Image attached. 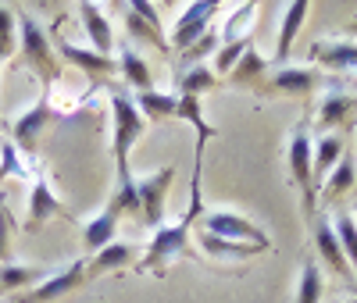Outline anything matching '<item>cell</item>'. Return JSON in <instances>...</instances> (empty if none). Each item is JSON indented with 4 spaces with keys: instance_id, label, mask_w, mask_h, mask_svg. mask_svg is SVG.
Listing matches in <instances>:
<instances>
[{
    "instance_id": "cell-18",
    "label": "cell",
    "mask_w": 357,
    "mask_h": 303,
    "mask_svg": "<svg viewBox=\"0 0 357 303\" xmlns=\"http://www.w3.org/2000/svg\"><path fill=\"white\" fill-rule=\"evenodd\" d=\"M321 82V72L318 68H304V65H286L272 75V89L279 93H293V97H307L311 89Z\"/></svg>"
},
{
    "instance_id": "cell-10",
    "label": "cell",
    "mask_w": 357,
    "mask_h": 303,
    "mask_svg": "<svg viewBox=\"0 0 357 303\" xmlns=\"http://www.w3.org/2000/svg\"><path fill=\"white\" fill-rule=\"evenodd\" d=\"M307 228H311V235H314V250H318V257L325 261V267H329L333 275H340L347 286H357L354 271H350V264H347V257H343V247H340V235H336L333 222L325 218V215H314V222H311Z\"/></svg>"
},
{
    "instance_id": "cell-7",
    "label": "cell",
    "mask_w": 357,
    "mask_h": 303,
    "mask_svg": "<svg viewBox=\"0 0 357 303\" xmlns=\"http://www.w3.org/2000/svg\"><path fill=\"white\" fill-rule=\"evenodd\" d=\"M200 232L218 235V239H229V242H254V247H261V250L272 247V242H268V235H264L247 215H240V210H207L204 222H200Z\"/></svg>"
},
{
    "instance_id": "cell-17",
    "label": "cell",
    "mask_w": 357,
    "mask_h": 303,
    "mask_svg": "<svg viewBox=\"0 0 357 303\" xmlns=\"http://www.w3.org/2000/svg\"><path fill=\"white\" fill-rule=\"evenodd\" d=\"M136 261V247H129V242H111V247H104L100 254H93L86 261V279H100V275H111V271H122Z\"/></svg>"
},
{
    "instance_id": "cell-35",
    "label": "cell",
    "mask_w": 357,
    "mask_h": 303,
    "mask_svg": "<svg viewBox=\"0 0 357 303\" xmlns=\"http://www.w3.org/2000/svg\"><path fill=\"white\" fill-rule=\"evenodd\" d=\"M254 11H257L254 4H240V8H236V11H232V18L225 22V33H222V43H236V40H243V36H240V25H247ZM250 36H254V33H250Z\"/></svg>"
},
{
    "instance_id": "cell-13",
    "label": "cell",
    "mask_w": 357,
    "mask_h": 303,
    "mask_svg": "<svg viewBox=\"0 0 357 303\" xmlns=\"http://www.w3.org/2000/svg\"><path fill=\"white\" fill-rule=\"evenodd\" d=\"M57 54H61L68 65H75L79 72H86L89 79H107V75H114V57H104V54H97V50H82V47H75V43H68V40H57Z\"/></svg>"
},
{
    "instance_id": "cell-29",
    "label": "cell",
    "mask_w": 357,
    "mask_h": 303,
    "mask_svg": "<svg viewBox=\"0 0 357 303\" xmlns=\"http://www.w3.org/2000/svg\"><path fill=\"white\" fill-rule=\"evenodd\" d=\"M33 168H36V164H29L25 154H22L11 139L0 143V182H4V178H22V182H29V171H33Z\"/></svg>"
},
{
    "instance_id": "cell-11",
    "label": "cell",
    "mask_w": 357,
    "mask_h": 303,
    "mask_svg": "<svg viewBox=\"0 0 357 303\" xmlns=\"http://www.w3.org/2000/svg\"><path fill=\"white\" fill-rule=\"evenodd\" d=\"M215 15H218V4H211V0H204V4H190L183 11V18H175V25H172V47L186 54L193 43H200L207 33H211Z\"/></svg>"
},
{
    "instance_id": "cell-31",
    "label": "cell",
    "mask_w": 357,
    "mask_h": 303,
    "mask_svg": "<svg viewBox=\"0 0 357 303\" xmlns=\"http://www.w3.org/2000/svg\"><path fill=\"white\" fill-rule=\"evenodd\" d=\"M126 25H129V33H132V40H143V43H151V47H158L161 54H168V36L161 33V29H154L146 18H139L129 4H126Z\"/></svg>"
},
{
    "instance_id": "cell-33",
    "label": "cell",
    "mask_w": 357,
    "mask_h": 303,
    "mask_svg": "<svg viewBox=\"0 0 357 303\" xmlns=\"http://www.w3.org/2000/svg\"><path fill=\"white\" fill-rule=\"evenodd\" d=\"M250 43H254V36H243V40H236V43H222L218 47V54H215V65H211V72L222 79H229V72L236 68V65H240V57L250 50Z\"/></svg>"
},
{
    "instance_id": "cell-1",
    "label": "cell",
    "mask_w": 357,
    "mask_h": 303,
    "mask_svg": "<svg viewBox=\"0 0 357 303\" xmlns=\"http://www.w3.org/2000/svg\"><path fill=\"white\" fill-rule=\"evenodd\" d=\"M204 139H197V161H193V178H190V207L178 215V222L172 225H161L151 239V250L139 257V271H154V275H165V267L178 257H190V232H193V222L200 218V161H204Z\"/></svg>"
},
{
    "instance_id": "cell-32",
    "label": "cell",
    "mask_w": 357,
    "mask_h": 303,
    "mask_svg": "<svg viewBox=\"0 0 357 303\" xmlns=\"http://www.w3.org/2000/svg\"><path fill=\"white\" fill-rule=\"evenodd\" d=\"M264 68H268V61L250 47V50L240 57V65H236V68L229 72V82H232V86H254V82L264 75Z\"/></svg>"
},
{
    "instance_id": "cell-28",
    "label": "cell",
    "mask_w": 357,
    "mask_h": 303,
    "mask_svg": "<svg viewBox=\"0 0 357 303\" xmlns=\"http://www.w3.org/2000/svg\"><path fill=\"white\" fill-rule=\"evenodd\" d=\"M139 114L151 121V118H172L175 107H178V93H158V89H151V93H132Z\"/></svg>"
},
{
    "instance_id": "cell-2",
    "label": "cell",
    "mask_w": 357,
    "mask_h": 303,
    "mask_svg": "<svg viewBox=\"0 0 357 303\" xmlns=\"http://www.w3.org/2000/svg\"><path fill=\"white\" fill-rule=\"evenodd\" d=\"M143 132H146V118L139 114L132 93H126V89H111V154H114V175H118L114 189H129L132 186L129 154H132V146L143 139Z\"/></svg>"
},
{
    "instance_id": "cell-16",
    "label": "cell",
    "mask_w": 357,
    "mask_h": 303,
    "mask_svg": "<svg viewBox=\"0 0 357 303\" xmlns=\"http://www.w3.org/2000/svg\"><path fill=\"white\" fill-rule=\"evenodd\" d=\"M118 75H122L136 93H151L154 89V75H151V65L136 54L132 43H122L118 47Z\"/></svg>"
},
{
    "instance_id": "cell-5",
    "label": "cell",
    "mask_w": 357,
    "mask_h": 303,
    "mask_svg": "<svg viewBox=\"0 0 357 303\" xmlns=\"http://www.w3.org/2000/svg\"><path fill=\"white\" fill-rule=\"evenodd\" d=\"M122 215H136V189L132 186L129 189H114L107 207L82 225V247H86V254H100L104 247H111Z\"/></svg>"
},
{
    "instance_id": "cell-8",
    "label": "cell",
    "mask_w": 357,
    "mask_h": 303,
    "mask_svg": "<svg viewBox=\"0 0 357 303\" xmlns=\"http://www.w3.org/2000/svg\"><path fill=\"white\" fill-rule=\"evenodd\" d=\"M86 282H89V279H86V261H72V264H65L61 271H50L40 286L18 293L15 303H54V300L75 293V289L86 286Z\"/></svg>"
},
{
    "instance_id": "cell-24",
    "label": "cell",
    "mask_w": 357,
    "mask_h": 303,
    "mask_svg": "<svg viewBox=\"0 0 357 303\" xmlns=\"http://www.w3.org/2000/svg\"><path fill=\"white\" fill-rule=\"evenodd\" d=\"M357 186V161L350 157V154H343V161L325 175V193H321V200L325 203H333V200H340L343 193H350Z\"/></svg>"
},
{
    "instance_id": "cell-3",
    "label": "cell",
    "mask_w": 357,
    "mask_h": 303,
    "mask_svg": "<svg viewBox=\"0 0 357 303\" xmlns=\"http://www.w3.org/2000/svg\"><path fill=\"white\" fill-rule=\"evenodd\" d=\"M286 164H289V175L296 182V193H301V210L311 225L318 215V182H314V143H311V132L304 125L293 129V136L286 143Z\"/></svg>"
},
{
    "instance_id": "cell-25",
    "label": "cell",
    "mask_w": 357,
    "mask_h": 303,
    "mask_svg": "<svg viewBox=\"0 0 357 303\" xmlns=\"http://www.w3.org/2000/svg\"><path fill=\"white\" fill-rule=\"evenodd\" d=\"M175 118H178V121H190V125L197 129V139H204V143H211V139L218 136V129L204 118V104H200V97H178Z\"/></svg>"
},
{
    "instance_id": "cell-23",
    "label": "cell",
    "mask_w": 357,
    "mask_h": 303,
    "mask_svg": "<svg viewBox=\"0 0 357 303\" xmlns=\"http://www.w3.org/2000/svg\"><path fill=\"white\" fill-rule=\"evenodd\" d=\"M200 247H204L207 257H215V261H247L254 254H264L261 247H254V242H229V239L207 235V232H200Z\"/></svg>"
},
{
    "instance_id": "cell-6",
    "label": "cell",
    "mask_w": 357,
    "mask_h": 303,
    "mask_svg": "<svg viewBox=\"0 0 357 303\" xmlns=\"http://www.w3.org/2000/svg\"><path fill=\"white\" fill-rule=\"evenodd\" d=\"M172 178H175V168L172 164H165L158 171H146V175H132L136 218L143 225H151L154 232L161 228V218H165V200H168V189H172Z\"/></svg>"
},
{
    "instance_id": "cell-22",
    "label": "cell",
    "mask_w": 357,
    "mask_h": 303,
    "mask_svg": "<svg viewBox=\"0 0 357 303\" xmlns=\"http://www.w3.org/2000/svg\"><path fill=\"white\" fill-rule=\"evenodd\" d=\"M343 154H347L343 136H336V132H321V136L314 139V182L329 175V171L343 161Z\"/></svg>"
},
{
    "instance_id": "cell-4",
    "label": "cell",
    "mask_w": 357,
    "mask_h": 303,
    "mask_svg": "<svg viewBox=\"0 0 357 303\" xmlns=\"http://www.w3.org/2000/svg\"><path fill=\"white\" fill-rule=\"evenodd\" d=\"M18 43H22V57H25V65L36 72L40 86H54L57 75H61V65L54 61V43L50 36L43 33V25L33 18V15H22L18 18Z\"/></svg>"
},
{
    "instance_id": "cell-14",
    "label": "cell",
    "mask_w": 357,
    "mask_h": 303,
    "mask_svg": "<svg viewBox=\"0 0 357 303\" xmlns=\"http://www.w3.org/2000/svg\"><path fill=\"white\" fill-rule=\"evenodd\" d=\"M79 18H82V29H86L89 43H93V50L104 54V57H111V50H114V33H111V22L104 18V8L93 4V0H86V4H79Z\"/></svg>"
},
{
    "instance_id": "cell-27",
    "label": "cell",
    "mask_w": 357,
    "mask_h": 303,
    "mask_svg": "<svg viewBox=\"0 0 357 303\" xmlns=\"http://www.w3.org/2000/svg\"><path fill=\"white\" fill-rule=\"evenodd\" d=\"M321 289H325V275L314 261L301 264V279H296V296L293 303H321Z\"/></svg>"
},
{
    "instance_id": "cell-15",
    "label": "cell",
    "mask_w": 357,
    "mask_h": 303,
    "mask_svg": "<svg viewBox=\"0 0 357 303\" xmlns=\"http://www.w3.org/2000/svg\"><path fill=\"white\" fill-rule=\"evenodd\" d=\"M311 61L314 68H343V72H357V43H343V40H321L311 43Z\"/></svg>"
},
{
    "instance_id": "cell-12",
    "label": "cell",
    "mask_w": 357,
    "mask_h": 303,
    "mask_svg": "<svg viewBox=\"0 0 357 303\" xmlns=\"http://www.w3.org/2000/svg\"><path fill=\"white\" fill-rule=\"evenodd\" d=\"M65 203L54 196L50 182L43 178V171L33 175V189H29V210H25V232H40L50 218H61Z\"/></svg>"
},
{
    "instance_id": "cell-37",
    "label": "cell",
    "mask_w": 357,
    "mask_h": 303,
    "mask_svg": "<svg viewBox=\"0 0 357 303\" xmlns=\"http://www.w3.org/2000/svg\"><path fill=\"white\" fill-rule=\"evenodd\" d=\"M354 218H357V215H354Z\"/></svg>"
},
{
    "instance_id": "cell-9",
    "label": "cell",
    "mask_w": 357,
    "mask_h": 303,
    "mask_svg": "<svg viewBox=\"0 0 357 303\" xmlns=\"http://www.w3.org/2000/svg\"><path fill=\"white\" fill-rule=\"evenodd\" d=\"M50 118H54V107H50V89L43 86L40 100H36L33 107H29V111H22V114L15 118V125H11V143L22 150L25 157L36 150V139H40V132L50 125Z\"/></svg>"
},
{
    "instance_id": "cell-21",
    "label": "cell",
    "mask_w": 357,
    "mask_h": 303,
    "mask_svg": "<svg viewBox=\"0 0 357 303\" xmlns=\"http://www.w3.org/2000/svg\"><path fill=\"white\" fill-rule=\"evenodd\" d=\"M357 107V100L350 93H340V89H333V93H325L321 104H318V129H340L343 121L350 118V111Z\"/></svg>"
},
{
    "instance_id": "cell-34",
    "label": "cell",
    "mask_w": 357,
    "mask_h": 303,
    "mask_svg": "<svg viewBox=\"0 0 357 303\" xmlns=\"http://www.w3.org/2000/svg\"><path fill=\"white\" fill-rule=\"evenodd\" d=\"M15 47H18V15L8 4H0V65L15 54Z\"/></svg>"
},
{
    "instance_id": "cell-26",
    "label": "cell",
    "mask_w": 357,
    "mask_h": 303,
    "mask_svg": "<svg viewBox=\"0 0 357 303\" xmlns=\"http://www.w3.org/2000/svg\"><path fill=\"white\" fill-rule=\"evenodd\" d=\"M218 86V75L211 72V65H190L178 75V97H204Z\"/></svg>"
},
{
    "instance_id": "cell-30",
    "label": "cell",
    "mask_w": 357,
    "mask_h": 303,
    "mask_svg": "<svg viewBox=\"0 0 357 303\" xmlns=\"http://www.w3.org/2000/svg\"><path fill=\"white\" fill-rule=\"evenodd\" d=\"M333 228H336V235H340L343 257H347L354 279H357V218H354V215H336V218H333Z\"/></svg>"
},
{
    "instance_id": "cell-36",
    "label": "cell",
    "mask_w": 357,
    "mask_h": 303,
    "mask_svg": "<svg viewBox=\"0 0 357 303\" xmlns=\"http://www.w3.org/2000/svg\"><path fill=\"white\" fill-rule=\"evenodd\" d=\"M8 242H11V215L0 200V264H8Z\"/></svg>"
},
{
    "instance_id": "cell-19",
    "label": "cell",
    "mask_w": 357,
    "mask_h": 303,
    "mask_svg": "<svg viewBox=\"0 0 357 303\" xmlns=\"http://www.w3.org/2000/svg\"><path fill=\"white\" fill-rule=\"evenodd\" d=\"M307 11H311L307 0H293V4L282 11V25H279V36H275V61H279V65L289 57L293 40H296V33H301V25H304Z\"/></svg>"
},
{
    "instance_id": "cell-20",
    "label": "cell",
    "mask_w": 357,
    "mask_h": 303,
    "mask_svg": "<svg viewBox=\"0 0 357 303\" xmlns=\"http://www.w3.org/2000/svg\"><path fill=\"white\" fill-rule=\"evenodd\" d=\"M50 275L47 267L40 264H0V293H25V289H33L40 286L43 279Z\"/></svg>"
}]
</instances>
